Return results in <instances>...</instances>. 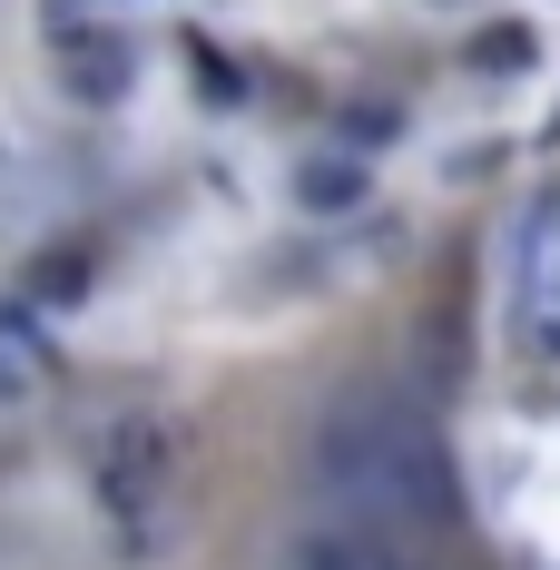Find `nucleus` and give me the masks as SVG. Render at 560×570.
I'll return each instance as SVG.
<instances>
[{"label": "nucleus", "mask_w": 560, "mask_h": 570, "mask_svg": "<svg viewBox=\"0 0 560 570\" xmlns=\"http://www.w3.org/2000/svg\"><path fill=\"white\" fill-rule=\"evenodd\" d=\"M305 482L354 531H384V541H413V531H452L462 521L443 443L403 403H344V413H325L315 423V453H305Z\"/></svg>", "instance_id": "1"}, {"label": "nucleus", "mask_w": 560, "mask_h": 570, "mask_svg": "<svg viewBox=\"0 0 560 570\" xmlns=\"http://www.w3.org/2000/svg\"><path fill=\"white\" fill-rule=\"evenodd\" d=\"M177 462H187V433H177L168 413H128V423H109V433L89 443V482H99V502H109L118 521H158Z\"/></svg>", "instance_id": "2"}, {"label": "nucleus", "mask_w": 560, "mask_h": 570, "mask_svg": "<svg viewBox=\"0 0 560 570\" xmlns=\"http://www.w3.org/2000/svg\"><path fill=\"white\" fill-rule=\"evenodd\" d=\"M521 354L531 364L560 354V217H531L521 236Z\"/></svg>", "instance_id": "3"}, {"label": "nucleus", "mask_w": 560, "mask_h": 570, "mask_svg": "<svg viewBox=\"0 0 560 570\" xmlns=\"http://www.w3.org/2000/svg\"><path fill=\"white\" fill-rule=\"evenodd\" d=\"M59 384V344L30 305H0V403H30Z\"/></svg>", "instance_id": "4"}, {"label": "nucleus", "mask_w": 560, "mask_h": 570, "mask_svg": "<svg viewBox=\"0 0 560 570\" xmlns=\"http://www.w3.org/2000/svg\"><path fill=\"white\" fill-rule=\"evenodd\" d=\"M89 285H99V246L89 236H59V246H40L30 266H20V305L40 315V305H89Z\"/></svg>", "instance_id": "5"}, {"label": "nucleus", "mask_w": 560, "mask_h": 570, "mask_svg": "<svg viewBox=\"0 0 560 570\" xmlns=\"http://www.w3.org/2000/svg\"><path fill=\"white\" fill-rule=\"evenodd\" d=\"M295 570H423L403 541L384 531H354V521H325V531H305L295 541Z\"/></svg>", "instance_id": "6"}, {"label": "nucleus", "mask_w": 560, "mask_h": 570, "mask_svg": "<svg viewBox=\"0 0 560 570\" xmlns=\"http://www.w3.org/2000/svg\"><path fill=\"white\" fill-rule=\"evenodd\" d=\"M59 79H69L79 99H118V89H128V50H118L109 30H89V40L69 30V40H59Z\"/></svg>", "instance_id": "7"}, {"label": "nucleus", "mask_w": 560, "mask_h": 570, "mask_svg": "<svg viewBox=\"0 0 560 570\" xmlns=\"http://www.w3.org/2000/svg\"><path fill=\"white\" fill-rule=\"evenodd\" d=\"M295 197H305L315 217H354V207H364V168H354V158H305V168H295Z\"/></svg>", "instance_id": "8"}, {"label": "nucleus", "mask_w": 560, "mask_h": 570, "mask_svg": "<svg viewBox=\"0 0 560 570\" xmlns=\"http://www.w3.org/2000/svg\"><path fill=\"white\" fill-rule=\"evenodd\" d=\"M472 69H492V79H521V69H531V30H521V20H492V30L472 40Z\"/></svg>", "instance_id": "9"}]
</instances>
